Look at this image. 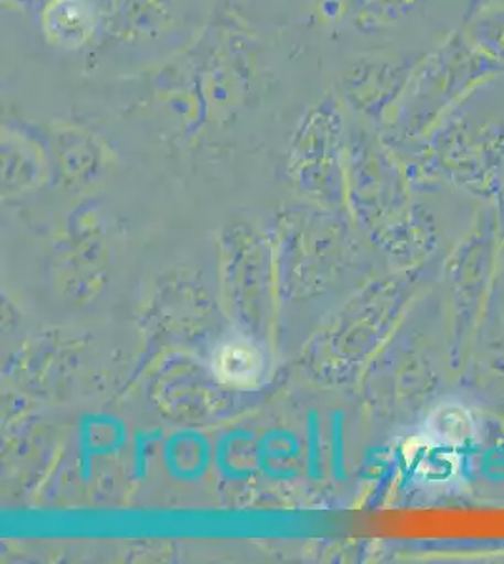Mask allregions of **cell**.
<instances>
[{
    "label": "cell",
    "mask_w": 504,
    "mask_h": 564,
    "mask_svg": "<svg viewBox=\"0 0 504 564\" xmlns=\"http://www.w3.org/2000/svg\"><path fill=\"white\" fill-rule=\"evenodd\" d=\"M7 2H12L15 7H32V4H36L40 0H7ZM44 2V0H42Z\"/></svg>",
    "instance_id": "9"
},
{
    "label": "cell",
    "mask_w": 504,
    "mask_h": 564,
    "mask_svg": "<svg viewBox=\"0 0 504 564\" xmlns=\"http://www.w3.org/2000/svg\"><path fill=\"white\" fill-rule=\"evenodd\" d=\"M418 58L384 53L352 58L339 76L341 102L364 116L389 113L409 84Z\"/></svg>",
    "instance_id": "2"
},
{
    "label": "cell",
    "mask_w": 504,
    "mask_h": 564,
    "mask_svg": "<svg viewBox=\"0 0 504 564\" xmlns=\"http://www.w3.org/2000/svg\"><path fill=\"white\" fill-rule=\"evenodd\" d=\"M40 29L55 50L79 52L100 33L98 0H44Z\"/></svg>",
    "instance_id": "4"
},
{
    "label": "cell",
    "mask_w": 504,
    "mask_h": 564,
    "mask_svg": "<svg viewBox=\"0 0 504 564\" xmlns=\"http://www.w3.org/2000/svg\"><path fill=\"white\" fill-rule=\"evenodd\" d=\"M504 74L460 29L421 55L389 113L405 122H431L460 106L476 87Z\"/></svg>",
    "instance_id": "1"
},
{
    "label": "cell",
    "mask_w": 504,
    "mask_h": 564,
    "mask_svg": "<svg viewBox=\"0 0 504 564\" xmlns=\"http://www.w3.org/2000/svg\"><path fill=\"white\" fill-rule=\"evenodd\" d=\"M431 0H348L346 20L357 34L378 36L420 13Z\"/></svg>",
    "instance_id": "5"
},
{
    "label": "cell",
    "mask_w": 504,
    "mask_h": 564,
    "mask_svg": "<svg viewBox=\"0 0 504 564\" xmlns=\"http://www.w3.org/2000/svg\"><path fill=\"white\" fill-rule=\"evenodd\" d=\"M467 39L504 70V4L485 7L467 15Z\"/></svg>",
    "instance_id": "7"
},
{
    "label": "cell",
    "mask_w": 504,
    "mask_h": 564,
    "mask_svg": "<svg viewBox=\"0 0 504 564\" xmlns=\"http://www.w3.org/2000/svg\"><path fill=\"white\" fill-rule=\"evenodd\" d=\"M100 33L122 44H148L175 23L170 0H98Z\"/></svg>",
    "instance_id": "3"
},
{
    "label": "cell",
    "mask_w": 504,
    "mask_h": 564,
    "mask_svg": "<svg viewBox=\"0 0 504 564\" xmlns=\"http://www.w3.org/2000/svg\"><path fill=\"white\" fill-rule=\"evenodd\" d=\"M493 4H504V0H467V15L479 12L482 8L493 7Z\"/></svg>",
    "instance_id": "8"
},
{
    "label": "cell",
    "mask_w": 504,
    "mask_h": 564,
    "mask_svg": "<svg viewBox=\"0 0 504 564\" xmlns=\"http://www.w3.org/2000/svg\"><path fill=\"white\" fill-rule=\"evenodd\" d=\"M218 379L230 386H253L264 371L262 354L247 339H230L218 348L213 359Z\"/></svg>",
    "instance_id": "6"
}]
</instances>
